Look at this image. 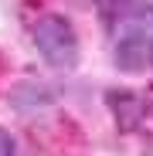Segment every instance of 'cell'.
Here are the masks:
<instances>
[{"label":"cell","mask_w":153,"mask_h":156,"mask_svg":"<svg viewBox=\"0 0 153 156\" xmlns=\"http://www.w3.org/2000/svg\"><path fill=\"white\" fill-rule=\"evenodd\" d=\"M0 156H17V146H14V136L0 126Z\"/></svg>","instance_id":"4"},{"label":"cell","mask_w":153,"mask_h":156,"mask_svg":"<svg viewBox=\"0 0 153 156\" xmlns=\"http://www.w3.org/2000/svg\"><path fill=\"white\" fill-rule=\"evenodd\" d=\"M106 105L116 115L119 133H136L143 126V119H146V98L140 92H129V88H109L106 92Z\"/></svg>","instance_id":"3"},{"label":"cell","mask_w":153,"mask_h":156,"mask_svg":"<svg viewBox=\"0 0 153 156\" xmlns=\"http://www.w3.org/2000/svg\"><path fill=\"white\" fill-rule=\"evenodd\" d=\"M31 41L51 68L71 71L78 65V34L65 14H41L31 27Z\"/></svg>","instance_id":"1"},{"label":"cell","mask_w":153,"mask_h":156,"mask_svg":"<svg viewBox=\"0 0 153 156\" xmlns=\"http://www.w3.org/2000/svg\"><path fill=\"white\" fill-rule=\"evenodd\" d=\"M112 65L122 75L153 71V34L150 31H122L112 48Z\"/></svg>","instance_id":"2"}]
</instances>
